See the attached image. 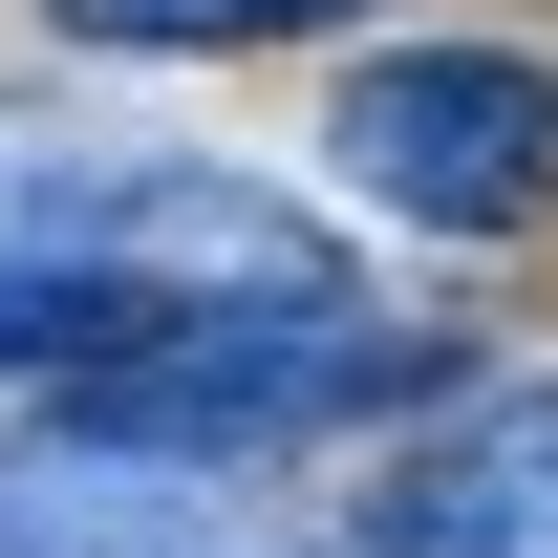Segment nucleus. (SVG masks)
Wrapping results in <instances>:
<instances>
[{"label":"nucleus","instance_id":"nucleus-1","mask_svg":"<svg viewBox=\"0 0 558 558\" xmlns=\"http://www.w3.org/2000/svg\"><path fill=\"white\" fill-rule=\"evenodd\" d=\"M215 301H344V236L279 215L258 172H194V150H108L65 108H0V365H86L172 344Z\"/></svg>","mask_w":558,"mask_h":558},{"label":"nucleus","instance_id":"nucleus-2","mask_svg":"<svg viewBox=\"0 0 558 558\" xmlns=\"http://www.w3.org/2000/svg\"><path fill=\"white\" fill-rule=\"evenodd\" d=\"M323 150L409 236H515L558 194V65L537 44H387V65H344V130Z\"/></svg>","mask_w":558,"mask_h":558},{"label":"nucleus","instance_id":"nucleus-3","mask_svg":"<svg viewBox=\"0 0 558 558\" xmlns=\"http://www.w3.org/2000/svg\"><path fill=\"white\" fill-rule=\"evenodd\" d=\"M0 558H236V451H194L86 365L65 409L0 429Z\"/></svg>","mask_w":558,"mask_h":558},{"label":"nucleus","instance_id":"nucleus-4","mask_svg":"<svg viewBox=\"0 0 558 558\" xmlns=\"http://www.w3.org/2000/svg\"><path fill=\"white\" fill-rule=\"evenodd\" d=\"M344 558H558V365L473 387V409H429L387 473H365Z\"/></svg>","mask_w":558,"mask_h":558},{"label":"nucleus","instance_id":"nucleus-5","mask_svg":"<svg viewBox=\"0 0 558 558\" xmlns=\"http://www.w3.org/2000/svg\"><path fill=\"white\" fill-rule=\"evenodd\" d=\"M65 44H130V65H215V44H323L365 0H44Z\"/></svg>","mask_w":558,"mask_h":558}]
</instances>
